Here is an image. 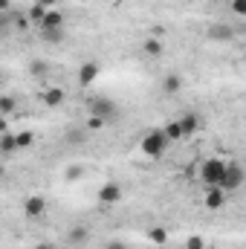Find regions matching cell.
Returning a JSON list of instances; mask_svg holds the SVG:
<instances>
[{
	"mask_svg": "<svg viewBox=\"0 0 246 249\" xmlns=\"http://www.w3.org/2000/svg\"><path fill=\"white\" fill-rule=\"evenodd\" d=\"M35 249H55V244H50V241H41Z\"/></svg>",
	"mask_w": 246,
	"mask_h": 249,
	"instance_id": "32",
	"label": "cell"
},
{
	"mask_svg": "<svg viewBox=\"0 0 246 249\" xmlns=\"http://www.w3.org/2000/svg\"><path fill=\"white\" fill-rule=\"evenodd\" d=\"M38 29H64V15L58 12V9H50Z\"/></svg>",
	"mask_w": 246,
	"mask_h": 249,
	"instance_id": "15",
	"label": "cell"
},
{
	"mask_svg": "<svg viewBox=\"0 0 246 249\" xmlns=\"http://www.w3.org/2000/svg\"><path fill=\"white\" fill-rule=\"evenodd\" d=\"M32 145H35V133H32V130H20V133H18V148L26 151V148H32Z\"/></svg>",
	"mask_w": 246,
	"mask_h": 249,
	"instance_id": "23",
	"label": "cell"
},
{
	"mask_svg": "<svg viewBox=\"0 0 246 249\" xmlns=\"http://www.w3.org/2000/svg\"><path fill=\"white\" fill-rule=\"evenodd\" d=\"M180 127H183V136L188 139V136H194V133L203 127V119H200L197 113H183V116H180Z\"/></svg>",
	"mask_w": 246,
	"mask_h": 249,
	"instance_id": "10",
	"label": "cell"
},
{
	"mask_svg": "<svg viewBox=\"0 0 246 249\" xmlns=\"http://www.w3.org/2000/svg\"><path fill=\"white\" fill-rule=\"evenodd\" d=\"M142 53H145L148 58H162V53H165L162 38H148V41L142 44Z\"/></svg>",
	"mask_w": 246,
	"mask_h": 249,
	"instance_id": "14",
	"label": "cell"
},
{
	"mask_svg": "<svg viewBox=\"0 0 246 249\" xmlns=\"http://www.w3.org/2000/svg\"><path fill=\"white\" fill-rule=\"evenodd\" d=\"M64 238H67V244H70V247H84V244L93 238V232H90V226L75 223V226H70V229H67V235H64Z\"/></svg>",
	"mask_w": 246,
	"mask_h": 249,
	"instance_id": "7",
	"label": "cell"
},
{
	"mask_svg": "<svg viewBox=\"0 0 246 249\" xmlns=\"http://www.w3.org/2000/svg\"><path fill=\"white\" fill-rule=\"evenodd\" d=\"M47 209H50V203L44 194H29L23 200V217H29V220H41L47 214Z\"/></svg>",
	"mask_w": 246,
	"mask_h": 249,
	"instance_id": "5",
	"label": "cell"
},
{
	"mask_svg": "<svg viewBox=\"0 0 246 249\" xmlns=\"http://www.w3.org/2000/svg\"><path fill=\"white\" fill-rule=\"evenodd\" d=\"M148 241H151L154 247H162V244L168 241V229H165V226H154V229H148Z\"/></svg>",
	"mask_w": 246,
	"mask_h": 249,
	"instance_id": "18",
	"label": "cell"
},
{
	"mask_svg": "<svg viewBox=\"0 0 246 249\" xmlns=\"http://www.w3.org/2000/svg\"><path fill=\"white\" fill-rule=\"evenodd\" d=\"M84 127H87V130H102V127H107V119H102V116H87Z\"/></svg>",
	"mask_w": 246,
	"mask_h": 249,
	"instance_id": "24",
	"label": "cell"
},
{
	"mask_svg": "<svg viewBox=\"0 0 246 249\" xmlns=\"http://www.w3.org/2000/svg\"><path fill=\"white\" fill-rule=\"evenodd\" d=\"M0 113L3 116H12L15 113V96H9V93L0 96Z\"/></svg>",
	"mask_w": 246,
	"mask_h": 249,
	"instance_id": "22",
	"label": "cell"
},
{
	"mask_svg": "<svg viewBox=\"0 0 246 249\" xmlns=\"http://www.w3.org/2000/svg\"><path fill=\"white\" fill-rule=\"evenodd\" d=\"M223 174H226V162L217 160V157H209V160H203V162L197 165V177H200V183L206 188L220 186V183H223Z\"/></svg>",
	"mask_w": 246,
	"mask_h": 249,
	"instance_id": "2",
	"label": "cell"
},
{
	"mask_svg": "<svg viewBox=\"0 0 246 249\" xmlns=\"http://www.w3.org/2000/svg\"><path fill=\"white\" fill-rule=\"evenodd\" d=\"M87 113H90V116H102V119H107V122L119 119V107H116V102L107 99V96H90V99H87Z\"/></svg>",
	"mask_w": 246,
	"mask_h": 249,
	"instance_id": "3",
	"label": "cell"
},
{
	"mask_svg": "<svg viewBox=\"0 0 246 249\" xmlns=\"http://www.w3.org/2000/svg\"><path fill=\"white\" fill-rule=\"evenodd\" d=\"M162 130H165V136H168L171 142H180V139H185V136H183V127H180V119L165 122V124H162Z\"/></svg>",
	"mask_w": 246,
	"mask_h": 249,
	"instance_id": "17",
	"label": "cell"
},
{
	"mask_svg": "<svg viewBox=\"0 0 246 249\" xmlns=\"http://www.w3.org/2000/svg\"><path fill=\"white\" fill-rule=\"evenodd\" d=\"M177 249H185V247H177Z\"/></svg>",
	"mask_w": 246,
	"mask_h": 249,
	"instance_id": "33",
	"label": "cell"
},
{
	"mask_svg": "<svg viewBox=\"0 0 246 249\" xmlns=\"http://www.w3.org/2000/svg\"><path fill=\"white\" fill-rule=\"evenodd\" d=\"M183 247H185V249H206V241H203L200 235H188Z\"/></svg>",
	"mask_w": 246,
	"mask_h": 249,
	"instance_id": "25",
	"label": "cell"
},
{
	"mask_svg": "<svg viewBox=\"0 0 246 249\" xmlns=\"http://www.w3.org/2000/svg\"><path fill=\"white\" fill-rule=\"evenodd\" d=\"M122 200V186L119 183H105L99 188V203L102 206H116Z\"/></svg>",
	"mask_w": 246,
	"mask_h": 249,
	"instance_id": "9",
	"label": "cell"
},
{
	"mask_svg": "<svg viewBox=\"0 0 246 249\" xmlns=\"http://www.w3.org/2000/svg\"><path fill=\"white\" fill-rule=\"evenodd\" d=\"M81 174H84V168H81V165H70V168H67V180H78Z\"/></svg>",
	"mask_w": 246,
	"mask_h": 249,
	"instance_id": "28",
	"label": "cell"
},
{
	"mask_svg": "<svg viewBox=\"0 0 246 249\" xmlns=\"http://www.w3.org/2000/svg\"><path fill=\"white\" fill-rule=\"evenodd\" d=\"M168 145H171V139L165 136V130L162 127H154V130H148L139 139V154L148 157V160H162V154H165Z\"/></svg>",
	"mask_w": 246,
	"mask_h": 249,
	"instance_id": "1",
	"label": "cell"
},
{
	"mask_svg": "<svg viewBox=\"0 0 246 249\" xmlns=\"http://www.w3.org/2000/svg\"><path fill=\"white\" fill-rule=\"evenodd\" d=\"M246 183V168L241 162H226V174H223V183L220 188L226 191V194H235L238 188H244Z\"/></svg>",
	"mask_w": 246,
	"mask_h": 249,
	"instance_id": "4",
	"label": "cell"
},
{
	"mask_svg": "<svg viewBox=\"0 0 246 249\" xmlns=\"http://www.w3.org/2000/svg\"><path fill=\"white\" fill-rule=\"evenodd\" d=\"M226 200H229V194H226L220 186L206 188V197H203V203H206V209H209V212H217V209H223V206H226Z\"/></svg>",
	"mask_w": 246,
	"mask_h": 249,
	"instance_id": "8",
	"label": "cell"
},
{
	"mask_svg": "<svg viewBox=\"0 0 246 249\" xmlns=\"http://www.w3.org/2000/svg\"><path fill=\"white\" fill-rule=\"evenodd\" d=\"M105 249H127V244H124V241H107Z\"/></svg>",
	"mask_w": 246,
	"mask_h": 249,
	"instance_id": "30",
	"label": "cell"
},
{
	"mask_svg": "<svg viewBox=\"0 0 246 249\" xmlns=\"http://www.w3.org/2000/svg\"><path fill=\"white\" fill-rule=\"evenodd\" d=\"M206 35H209L211 41H229V38H232L235 32H232V29H226V26H211V29H209Z\"/></svg>",
	"mask_w": 246,
	"mask_h": 249,
	"instance_id": "21",
	"label": "cell"
},
{
	"mask_svg": "<svg viewBox=\"0 0 246 249\" xmlns=\"http://www.w3.org/2000/svg\"><path fill=\"white\" fill-rule=\"evenodd\" d=\"M70 145H75V142H81L84 139V130H67V136H64Z\"/></svg>",
	"mask_w": 246,
	"mask_h": 249,
	"instance_id": "27",
	"label": "cell"
},
{
	"mask_svg": "<svg viewBox=\"0 0 246 249\" xmlns=\"http://www.w3.org/2000/svg\"><path fill=\"white\" fill-rule=\"evenodd\" d=\"M64 29H41V41L44 44H64Z\"/></svg>",
	"mask_w": 246,
	"mask_h": 249,
	"instance_id": "19",
	"label": "cell"
},
{
	"mask_svg": "<svg viewBox=\"0 0 246 249\" xmlns=\"http://www.w3.org/2000/svg\"><path fill=\"white\" fill-rule=\"evenodd\" d=\"M35 3H41V6H47V9H55L58 0H35Z\"/></svg>",
	"mask_w": 246,
	"mask_h": 249,
	"instance_id": "31",
	"label": "cell"
},
{
	"mask_svg": "<svg viewBox=\"0 0 246 249\" xmlns=\"http://www.w3.org/2000/svg\"><path fill=\"white\" fill-rule=\"evenodd\" d=\"M229 9H232V15H235V18H246V0H232V3H229Z\"/></svg>",
	"mask_w": 246,
	"mask_h": 249,
	"instance_id": "26",
	"label": "cell"
},
{
	"mask_svg": "<svg viewBox=\"0 0 246 249\" xmlns=\"http://www.w3.org/2000/svg\"><path fill=\"white\" fill-rule=\"evenodd\" d=\"M180 90H183V75H180V72L162 75V93H165V96H177Z\"/></svg>",
	"mask_w": 246,
	"mask_h": 249,
	"instance_id": "11",
	"label": "cell"
},
{
	"mask_svg": "<svg viewBox=\"0 0 246 249\" xmlns=\"http://www.w3.org/2000/svg\"><path fill=\"white\" fill-rule=\"evenodd\" d=\"M99 72H102V67L96 61H84L78 67V72H75V78H78V84L81 87H93L96 84V78H99Z\"/></svg>",
	"mask_w": 246,
	"mask_h": 249,
	"instance_id": "6",
	"label": "cell"
},
{
	"mask_svg": "<svg viewBox=\"0 0 246 249\" xmlns=\"http://www.w3.org/2000/svg\"><path fill=\"white\" fill-rule=\"evenodd\" d=\"M47 12H50V9H47V6H41V3H32V6H29V12H26V15H29V20H32V23H35V26H41V20H44V18H47Z\"/></svg>",
	"mask_w": 246,
	"mask_h": 249,
	"instance_id": "20",
	"label": "cell"
},
{
	"mask_svg": "<svg viewBox=\"0 0 246 249\" xmlns=\"http://www.w3.org/2000/svg\"><path fill=\"white\" fill-rule=\"evenodd\" d=\"M12 0H0V15H12Z\"/></svg>",
	"mask_w": 246,
	"mask_h": 249,
	"instance_id": "29",
	"label": "cell"
},
{
	"mask_svg": "<svg viewBox=\"0 0 246 249\" xmlns=\"http://www.w3.org/2000/svg\"><path fill=\"white\" fill-rule=\"evenodd\" d=\"M0 151H3V157H12L15 151H20V148H18V133L3 130V136H0Z\"/></svg>",
	"mask_w": 246,
	"mask_h": 249,
	"instance_id": "16",
	"label": "cell"
},
{
	"mask_svg": "<svg viewBox=\"0 0 246 249\" xmlns=\"http://www.w3.org/2000/svg\"><path fill=\"white\" fill-rule=\"evenodd\" d=\"M41 99H44V105H47V107H61L64 102H67V93H64L61 87H47Z\"/></svg>",
	"mask_w": 246,
	"mask_h": 249,
	"instance_id": "12",
	"label": "cell"
},
{
	"mask_svg": "<svg viewBox=\"0 0 246 249\" xmlns=\"http://www.w3.org/2000/svg\"><path fill=\"white\" fill-rule=\"evenodd\" d=\"M53 72V64L47 61V58H32L29 61V75L32 78H47Z\"/></svg>",
	"mask_w": 246,
	"mask_h": 249,
	"instance_id": "13",
	"label": "cell"
}]
</instances>
